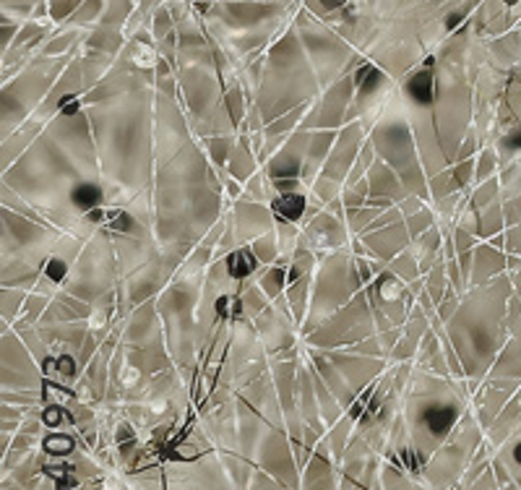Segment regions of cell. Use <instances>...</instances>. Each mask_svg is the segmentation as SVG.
<instances>
[{
    "label": "cell",
    "instance_id": "e575fe53",
    "mask_svg": "<svg viewBox=\"0 0 521 490\" xmlns=\"http://www.w3.org/2000/svg\"><path fill=\"white\" fill-rule=\"evenodd\" d=\"M250 250H253V256L258 258V264H261V266L277 264V261L282 258V248H279V238H277V230L261 235L258 240L250 243Z\"/></svg>",
    "mask_w": 521,
    "mask_h": 490
},
{
    "label": "cell",
    "instance_id": "484cf974",
    "mask_svg": "<svg viewBox=\"0 0 521 490\" xmlns=\"http://www.w3.org/2000/svg\"><path fill=\"white\" fill-rule=\"evenodd\" d=\"M365 178H368V185H371V198H386V201L399 204V201H404L409 196V190L404 188L401 178L393 173V167L388 162H383V159H376Z\"/></svg>",
    "mask_w": 521,
    "mask_h": 490
},
{
    "label": "cell",
    "instance_id": "5b68a950",
    "mask_svg": "<svg viewBox=\"0 0 521 490\" xmlns=\"http://www.w3.org/2000/svg\"><path fill=\"white\" fill-rule=\"evenodd\" d=\"M318 91L321 81L302 50L295 24H289L284 34L274 39L272 50L266 55L264 81L256 99L264 123L277 121L282 115L292 113L295 107L310 105L313 99H318Z\"/></svg>",
    "mask_w": 521,
    "mask_h": 490
},
{
    "label": "cell",
    "instance_id": "83f0119b",
    "mask_svg": "<svg viewBox=\"0 0 521 490\" xmlns=\"http://www.w3.org/2000/svg\"><path fill=\"white\" fill-rule=\"evenodd\" d=\"M339 136V131H310V146H308V157H305V167H302V183L313 188L316 178L324 170L326 159L331 154L334 141Z\"/></svg>",
    "mask_w": 521,
    "mask_h": 490
},
{
    "label": "cell",
    "instance_id": "3957f363",
    "mask_svg": "<svg viewBox=\"0 0 521 490\" xmlns=\"http://www.w3.org/2000/svg\"><path fill=\"white\" fill-rule=\"evenodd\" d=\"M198 141L185 143L170 162L154 170V235L159 250L190 243L201 245L222 219L225 180Z\"/></svg>",
    "mask_w": 521,
    "mask_h": 490
},
{
    "label": "cell",
    "instance_id": "d6a6232c",
    "mask_svg": "<svg viewBox=\"0 0 521 490\" xmlns=\"http://www.w3.org/2000/svg\"><path fill=\"white\" fill-rule=\"evenodd\" d=\"M503 222H506V214H503V204H490L480 211V238L483 240H492L503 235Z\"/></svg>",
    "mask_w": 521,
    "mask_h": 490
},
{
    "label": "cell",
    "instance_id": "ab89813d",
    "mask_svg": "<svg viewBox=\"0 0 521 490\" xmlns=\"http://www.w3.org/2000/svg\"><path fill=\"white\" fill-rule=\"evenodd\" d=\"M498 201V180H485L480 185H475V190L469 193V204L475 206L477 211H483L485 206H490Z\"/></svg>",
    "mask_w": 521,
    "mask_h": 490
},
{
    "label": "cell",
    "instance_id": "ee69618b",
    "mask_svg": "<svg viewBox=\"0 0 521 490\" xmlns=\"http://www.w3.org/2000/svg\"><path fill=\"white\" fill-rule=\"evenodd\" d=\"M506 250L508 253H519L521 250V225L511 227L506 233Z\"/></svg>",
    "mask_w": 521,
    "mask_h": 490
},
{
    "label": "cell",
    "instance_id": "4fadbf2b",
    "mask_svg": "<svg viewBox=\"0 0 521 490\" xmlns=\"http://www.w3.org/2000/svg\"><path fill=\"white\" fill-rule=\"evenodd\" d=\"M310 349V360L316 373L331 386L341 402L355 399L357 389H363L371 378H376L386 368V357H368L347 349Z\"/></svg>",
    "mask_w": 521,
    "mask_h": 490
},
{
    "label": "cell",
    "instance_id": "52a82bcc",
    "mask_svg": "<svg viewBox=\"0 0 521 490\" xmlns=\"http://www.w3.org/2000/svg\"><path fill=\"white\" fill-rule=\"evenodd\" d=\"M371 143L376 146L378 159L393 167V173L399 175L409 193L423 196L425 201L430 198L428 173L423 167V157L417 149V138L401 91H391V97L381 107V115L371 128Z\"/></svg>",
    "mask_w": 521,
    "mask_h": 490
},
{
    "label": "cell",
    "instance_id": "ffe728a7",
    "mask_svg": "<svg viewBox=\"0 0 521 490\" xmlns=\"http://www.w3.org/2000/svg\"><path fill=\"white\" fill-rule=\"evenodd\" d=\"M3 389H39V370L21 334L3 324Z\"/></svg>",
    "mask_w": 521,
    "mask_h": 490
},
{
    "label": "cell",
    "instance_id": "f35d334b",
    "mask_svg": "<svg viewBox=\"0 0 521 490\" xmlns=\"http://www.w3.org/2000/svg\"><path fill=\"white\" fill-rule=\"evenodd\" d=\"M435 225H438V214H435V209H430V206H425V209H420L417 214L407 217V230H409L412 243H415L417 238H423V235Z\"/></svg>",
    "mask_w": 521,
    "mask_h": 490
},
{
    "label": "cell",
    "instance_id": "d6986e66",
    "mask_svg": "<svg viewBox=\"0 0 521 490\" xmlns=\"http://www.w3.org/2000/svg\"><path fill=\"white\" fill-rule=\"evenodd\" d=\"M253 326H256L258 340L264 344L266 354H272V357L297 347V324H295V318H292V310H289L287 295L277 297V300L253 321Z\"/></svg>",
    "mask_w": 521,
    "mask_h": 490
},
{
    "label": "cell",
    "instance_id": "1f68e13d",
    "mask_svg": "<svg viewBox=\"0 0 521 490\" xmlns=\"http://www.w3.org/2000/svg\"><path fill=\"white\" fill-rule=\"evenodd\" d=\"M237 300H240V318H245V321H256V318L272 305V300L266 297V292L258 287L256 280L245 282V287H242L240 295H237Z\"/></svg>",
    "mask_w": 521,
    "mask_h": 490
},
{
    "label": "cell",
    "instance_id": "ac0fdd59",
    "mask_svg": "<svg viewBox=\"0 0 521 490\" xmlns=\"http://www.w3.org/2000/svg\"><path fill=\"white\" fill-rule=\"evenodd\" d=\"M365 292L371 297L373 310H381L393 326H404L412 316L417 305V295L409 290L407 282H401L396 274L388 269L381 272L371 285L365 287Z\"/></svg>",
    "mask_w": 521,
    "mask_h": 490
},
{
    "label": "cell",
    "instance_id": "60d3db41",
    "mask_svg": "<svg viewBox=\"0 0 521 490\" xmlns=\"http://www.w3.org/2000/svg\"><path fill=\"white\" fill-rule=\"evenodd\" d=\"M495 170H498V154L490 149V146H485L480 151V157H477V173H475V185L485 180H492L495 178Z\"/></svg>",
    "mask_w": 521,
    "mask_h": 490
},
{
    "label": "cell",
    "instance_id": "9c48e42d",
    "mask_svg": "<svg viewBox=\"0 0 521 490\" xmlns=\"http://www.w3.org/2000/svg\"><path fill=\"white\" fill-rule=\"evenodd\" d=\"M71 66V58H50V55H37L31 58L24 71L16 78L3 83V138L19 131L37 107L45 102L63 71Z\"/></svg>",
    "mask_w": 521,
    "mask_h": 490
},
{
    "label": "cell",
    "instance_id": "44dd1931",
    "mask_svg": "<svg viewBox=\"0 0 521 490\" xmlns=\"http://www.w3.org/2000/svg\"><path fill=\"white\" fill-rule=\"evenodd\" d=\"M347 238H349L347 222L341 217H336V214H331L329 209H324L302 227L300 245L297 248H308L313 253H318V258H324L329 253H334V250L347 248Z\"/></svg>",
    "mask_w": 521,
    "mask_h": 490
},
{
    "label": "cell",
    "instance_id": "7a4b0ae2",
    "mask_svg": "<svg viewBox=\"0 0 521 490\" xmlns=\"http://www.w3.org/2000/svg\"><path fill=\"white\" fill-rule=\"evenodd\" d=\"M154 97L157 89L86 107L105 183V209H128L154 227Z\"/></svg>",
    "mask_w": 521,
    "mask_h": 490
},
{
    "label": "cell",
    "instance_id": "7c38bea8",
    "mask_svg": "<svg viewBox=\"0 0 521 490\" xmlns=\"http://www.w3.org/2000/svg\"><path fill=\"white\" fill-rule=\"evenodd\" d=\"M292 24H295L297 37L302 42V50H305L310 66H313L318 81H321V89L331 86L336 78L349 73V66H352L357 55L352 53L349 42L341 37L339 31H334L329 24L308 14L305 8L297 11Z\"/></svg>",
    "mask_w": 521,
    "mask_h": 490
},
{
    "label": "cell",
    "instance_id": "603a6c76",
    "mask_svg": "<svg viewBox=\"0 0 521 490\" xmlns=\"http://www.w3.org/2000/svg\"><path fill=\"white\" fill-rule=\"evenodd\" d=\"M310 146V131L297 128L279 149L274 151L272 159L266 162L261 170L266 173L269 180H302V167L308 157Z\"/></svg>",
    "mask_w": 521,
    "mask_h": 490
},
{
    "label": "cell",
    "instance_id": "7bdbcfd3",
    "mask_svg": "<svg viewBox=\"0 0 521 490\" xmlns=\"http://www.w3.org/2000/svg\"><path fill=\"white\" fill-rule=\"evenodd\" d=\"M503 214H506V225H511V227L521 225V198L506 201V204H503Z\"/></svg>",
    "mask_w": 521,
    "mask_h": 490
},
{
    "label": "cell",
    "instance_id": "cb8c5ba5",
    "mask_svg": "<svg viewBox=\"0 0 521 490\" xmlns=\"http://www.w3.org/2000/svg\"><path fill=\"white\" fill-rule=\"evenodd\" d=\"M120 334L125 347H157V344H167L165 326H162V318H159V310H157V300H149L130 310V316L125 318V326H123Z\"/></svg>",
    "mask_w": 521,
    "mask_h": 490
},
{
    "label": "cell",
    "instance_id": "8fae6325",
    "mask_svg": "<svg viewBox=\"0 0 521 490\" xmlns=\"http://www.w3.org/2000/svg\"><path fill=\"white\" fill-rule=\"evenodd\" d=\"M61 238L63 230L50 222L24 217L3 206V266H26L42 272Z\"/></svg>",
    "mask_w": 521,
    "mask_h": 490
},
{
    "label": "cell",
    "instance_id": "f6af8a7d",
    "mask_svg": "<svg viewBox=\"0 0 521 490\" xmlns=\"http://www.w3.org/2000/svg\"><path fill=\"white\" fill-rule=\"evenodd\" d=\"M3 3H24V6H42L47 0H3Z\"/></svg>",
    "mask_w": 521,
    "mask_h": 490
},
{
    "label": "cell",
    "instance_id": "f546056e",
    "mask_svg": "<svg viewBox=\"0 0 521 490\" xmlns=\"http://www.w3.org/2000/svg\"><path fill=\"white\" fill-rule=\"evenodd\" d=\"M45 131V123L39 121H26L19 131H14L11 136L3 138V173H6L8 167H14L19 159L31 149V143L37 141L39 133Z\"/></svg>",
    "mask_w": 521,
    "mask_h": 490
},
{
    "label": "cell",
    "instance_id": "74e56055",
    "mask_svg": "<svg viewBox=\"0 0 521 490\" xmlns=\"http://www.w3.org/2000/svg\"><path fill=\"white\" fill-rule=\"evenodd\" d=\"M234 138L237 136H212V138H204L206 143V157L212 159V165L217 170H225L227 162H229V154L234 149Z\"/></svg>",
    "mask_w": 521,
    "mask_h": 490
},
{
    "label": "cell",
    "instance_id": "b9f144b4",
    "mask_svg": "<svg viewBox=\"0 0 521 490\" xmlns=\"http://www.w3.org/2000/svg\"><path fill=\"white\" fill-rule=\"evenodd\" d=\"M396 206H399V211L404 214V219H407V217H412V214H417L420 209H425L428 204H425L423 196H415V193H409V196L404 198V201H399Z\"/></svg>",
    "mask_w": 521,
    "mask_h": 490
},
{
    "label": "cell",
    "instance_id": "30bf717a",
    "mask_svg": "<svg viewBox=\"0 0 521 490\" xmlns=\"http://www.w3.org/2000/svg\"><path fill=\"white\" fill-rule=\"evenodd\" d=\"M120 285V266L115 256V245L110 240V230L102 227L91 240H86L81 256L71 266L68 277L63 282V290L78 300L94 302L105 295L115 292Z\"/></svg>",
    "mask_w": 521,
    "mask_h": 490
},
{
    "label": "cell",
    "instance_id": "d590c367",
    "mask_svg": "<svg viewBox=\"0 0 521 490\" xmlns=\"http://www.w3.org/2000/svg\"><path fill=\"white\" fill-rule=\"evenodd\" d=\"M0 297H3V310H0V313H3V324L14 326L16 321L21 318L29 292H26V290H16V287H3Z\"/></svg>",
    "mask_w": 521,
    "mask_h": 490
},
{
    "label": "cell",
    "instance_id": "d4e9b609",
    "mask_svg": "<svg viewBox=\"0 0 521 490\" xmlns=\"http://www.w3.org/2000/svg\"><path fill=\"white\" fill-rule=\"evenodd\" d=\"M357 243L368 250V256L383 261L386 266L391 264L393 258L404 253V250L412 245V238H409L407 230V219H399L393 225L378 227V230H365L363 235H357Z\"/></svg>",
    "mask_w": 521,
    "mask_h": 490
},
{
    "label": "cell",
    "instance_id": "6da1fadb",
    "mask_svg": "<svg viewBox=\"0 0 521 490\" xmlns=\"http://www.w3.org/2000/svg\"><path fill=\"white\" fill-rule=\"evenodd\" d=\"M3 185L63 233L91 240L107 225L97 143L81 99L45 126L31 149L3 173Z\"/></svg>",
    "mask_w": 521,
    "mask_h": 490
},
{
    "label": "cell",
    "instance_id": "277c9868",
    "mask_svg": "<svg viewBox=\"0 0 521 490\" xmlns=\"http://www.w3.org/2000/svg\"><path fill=\"white\" fill-rule=\"evenodd\" d=\"M508 300L511 282L503 274L488 285L472 287L461 297V305L446 324V334L459 354L464 376L480 378L490 368L495 352L503 349Z\"/></svg>",
    "mask_w": 521,
    "mask_h": 490
},
{
    "label": "cell",
    "instance_id": "f1b7e54d",
    "mask_svg": "<svg viewBox=\"0 0 521 490\" xmlns=\"http://www.w3.org/2000/svg\"><path fill=\"white\" fill-rule=\"evenodd\" d=\"M256 173H258V154L253 149V138H250V133H237L234 149L229 154V162H227V175L232 180L240 183V185H245Z\"/></svg>",
    "mask_w": 521,
    "mask_h": 490
},
{
    "label": "cell",
    "instance_id": "5bb4252c",
    "mask_svg": "<svg viewBox=\"0 0 521 490\" xmlns=\"http://www.w3.org/2000/svg\"><path fill=\"white\" fill-rule=\"evenodd\" d=\"M373 334H378L376 318H373V305L368 292L363 290L344 308L336 310L329 321L318 326L316 332L308 334L302 340V344L313 349H341L352 347V344L368 340Z\"/></svg>",
    "mask_w": 521,
    "mask_h": 490
},
{
    "label": "cell",
    "instance_id": "8992f818",
    "mask_svg": "<svg viewBox=\"0 0 521 490\" xmlns=\"http://www.w3.org/2000/svg\"><path fill=\"white\" fill-rule=\"evenodd\" d=\"M214 261V250L196 245L188 261L177 269L172 282L157 297V310L165 326L170 357L188 368L198 352V305L204 292L206 269Z\"/></svg>",
    "mask_w": 521,
    "mask_h": 490
},
{
    "label": "cell",
    "instance_id": "4dcf8cb0",
    "mask_svg": "<svg viewBox=\"0 0 521 490\" xmlns=\"http://www.w3.org/2000/svg\"><path fill=\"white\" fill-rule=\"evenodd\" d=\"M256 282L258 287L266 292L269 300H277L282 295L287 292V282H289V266L284 264H272V266H264L261 272L256 274Z\"/></svg>",
    "mask_w": 521,
    "mask_h": 490
},
{
    "label": "cell",
    "instance_id": "7402d4cb",
    "mask_svg": "<svg viewBox=\"0 0 521 490\" xmlns=\"http://www.w3.org/2000/svg\"><path fill=\"white\" fill-rule=\"evenodd\" d=\"M277 227V214L272 204H258L250 198H237L229 211V230H232L237 245H250L261 235L272 233Z\"/></svg>",
    "mask_w": 521,
    "mask_h": 490
},
{
    "label": "cell",
    "instance_id": "ba28073f",
    "mask_svg": "<svg viewBox=\"0 0 521 490\" xmlns=\"http://www.w3.org/2000/svg\"><path fill=\"white\" fill-rule=\"evenodd\" d=\"M365 290V282L357 269V258L349 248L334 250L318 261L313 274V292H310V308L305 316L300 334L302 340L313 334L318 326L347 305L357 292Z\"/></svg>",
    "mask_w": 521,
    "mask_h": 490
},
{
    "label": "cell",
    "instance_id": "4316f807",
    "mask_svg": "<svg viewBox=\"0 0 521 490\" xmlns=\"http://www.w3.org/2000/svg\"><path fill=\"white\" fill-rule=\"evenodd\" d=\"M503 269H506V256H503V250L495 248V245L488 240L477 243L475 261H472V274H469V290L498 280Z\"/></svg>",
    "mask_w": 521,
    "mask_h": 490
},
{
    "label": "cell",
    "instance_id": "836d02e7",
    "mask_svg": "<svg viewBox=\"0 0 521 490\" xmlns=\"http://www.w3.org/2000/svg\"><path fill=\"white\" fill-rule=\"evenodd\" d=\"M386 269H388L391 274H396V277H399L401 282H407V285H412V282H417L420 277H423V272H420V261H417L412 245H409L404 253H399V256L393 258Z\"/></svg>",
    "mask_w": 521,
    "mask_h": 490
},
{
    "label": "cell",
    "instance_id": "9a60e30c",
    "mask_svg": "<svg viewBox=\"0 0 521 490\" xmlns=\"http://www.w3.org/2000/svg\"><path fill=\"white\" fill-rule=\"evenodd\" d=\"M365 133H371V128L360 121L347 123L339 131V136L334 141V149L329 154V159H326L324 170H321V175L316 178L313 188H310V193L318 201L331 204L334 198L341 196V190H344V185L349 180V173H352V167H355L357 157H360V151L365 146Z\"/></svg>",
    "mask_w": 521,
    "mask_h": 490
},
{
    "label": "cell",
    "instance_id": "8d00e7d4",
    "mask_svg": "<svg viewBox=\"0 0 521 490\" xmlns=\"http://www.w3.org/2000/svg\"><path fill=\"white\" fill-rule=\"evenodd\" d=\"M386 209H381V206H357V209H347V214H344V222H347L349 233L352 235H360L365 233L368 227L376 222L381 214H383Z\"/></svg>",
    "mask_w": 521,
    "mask_h": 490
},
{
    "label": "cell",
    "instance_id": "e0dca14e",
    "mask_svg": "<svg viewBox=\"0 0 521 490\" xmlns=\"http://www.w3.org/2000/svg\"><path fill=\"white\" fill-rule=\"evenodd\" d=\"M355 73H344L341 78L326 86V91L318 99H313L308 107V115L302 118L300 128L305 131H341L347 126L349 110L355 102Z\"/></svg>",
    "mask_w": 521,
    "mask_h": 490
},
{
    "label": "cell",
    "instance_id": "2e32d148",
    "mask_svg": "<svg viewBox=\"0 0 521 490\" xmlns=\"http://www.w3.org/2000/svg\"><path fill=\"white\" fill-rule=\"evenodd\" d=\"M193 141L188 115L177 105V99L159 94L154 97V170L165 165L185 146Z\"/></svg>",
    "mask_w": 521,
    "mask_h": 490
}]
</instances>
